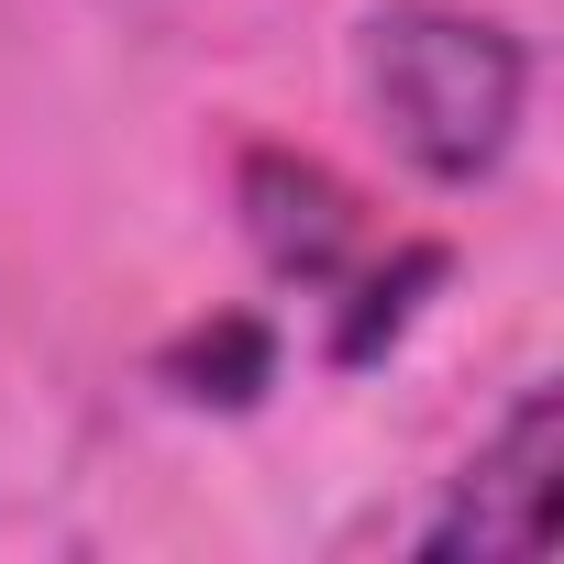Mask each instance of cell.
<instances>
[{
  "instance_id": "3957f363",
  "label": "cell",
  "mask_w": 564,
  "mask_h": 564,
  "mask_svg": "<svg viewBox=\"0 0 564 564\" xmlns=\"http://www.w3.org/2000/svg\"><path fill=\"white\" fill-rule=\"evenodd\" d=\"M243 232L276 276H300V289H333L366 243V210L333 166L311 155H243Z\"/></svg>"
},
{
  "instance_id": "7a4b0ae2",
  "label": "cell",
  "mask_w": 564,
  "mask_h": 564,
  "mask_svg": "<svg viewBox=\"0 0 564 564\" xmlns=\"http://www.w3.org/2000/svg\"><path fill=\"white\" fill-rule=\"evenodd\" d=\"M553 476H564V399H553V388H520L509 421L465 454L454 498H443L432 531H421V553H476V564L542 553V531H553Z\"/></svg>"
},
{
  "instance_id": "6da1fadb",
  "label": "cell",
  "mask_w": 564,
  "mask_h": 564,
  "mask_svg": "<svg viewBox=\"0 0 564 564\" xmlns=\"http://www.w3.org/2000/svg\"><path fill=\"white\" fill-rule=\"evenodd\" d=\"M366 100L432 188H487L531 122V45L454 0H388L366 23Z\"/></svg>"
}]
</instances>
